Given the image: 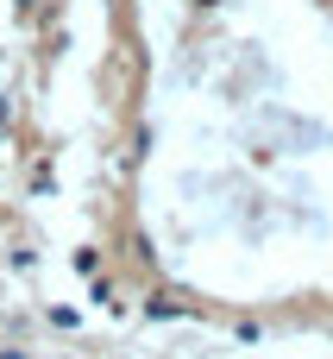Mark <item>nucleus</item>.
I'll return each instance as SVG.
<instances>
[]
</instances>
